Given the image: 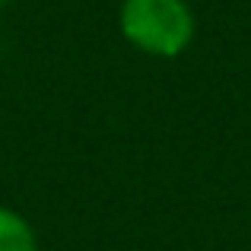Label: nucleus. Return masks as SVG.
<instances>
[{"label":"nucleus","instance_id":"f257e3e1","mask_svg":"<svg viewBox=\"0 0 251 251\" xmlns=\"http://www.w3.org/2000/svg\"><path fill=\"white\" fill-rule=\"evenodd\" d=\"M121 35L153 57H178L194 38V13L184 0H124Z\"/></svg>","mask_w":251,"mask_h":251},{"label":"nucleus","instance_id":"f03ea898","mask_svg":"<svg viewBox=\"0 0 251 251\" xmlns=\"http://www.w3.org/2000/svg\"><path fill=\"white\" fill-rule=\"evenodd\" d=\"M0 251H35V235L19 213L0 207Z\"/></svg>","mask_w":251,"mask_h":251},{"label":"nucleus","instance_id":"7ed1b4c3","mask_svg":"<svg viewBox=\"0 0 251 251\" xmlns=\"http://www.w3.org/2000/svg\"><path fill=\"white\" fill-rule=\"evenodd\" d=\"M3 3H6V0H0V6H3Z\"/></svg>","mask_w":251,"mask_h":251}]
</instances>
